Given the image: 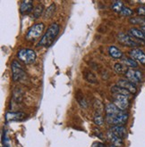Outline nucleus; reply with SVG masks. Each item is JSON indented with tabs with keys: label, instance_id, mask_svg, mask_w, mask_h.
I'll return each instance as SVG.
<instances>
[{
	"label": "nucleus",
	"instance_id": "1",
	"mask_svg": "<svg viewBox=\"0 0 145 147\" xmlns=\"http://www.w3.org/2000/svg\"><path fill=\"white\" fill-rule=\"evenodd\" d=\"M60 32V25L57 22H53L51 23L45 34L42 36L40 41L39 42L38 47H48L53 44L54 40L57 37V35Z\"/></svg>",
	"mask_w": 145,
	"mask_h": 147
},
{
	"label": "nucleus",
	"instance_id": "2",
	"mask_svg": "<svg viewBox=\"0 0 145 147\" xmlns=\"http://www.w3.org/2000/svg\"><path fill=\"white\" fill-rule=\"evenodd\" d=\"M106 120L107 122L112 126H118L123 125L127 122L128 120V113L126 111H118L116 113L113 114H106Z\"/></svg>",
	"mask_w": 145,
	"mask_h": 147
},
{
	"label": "nucleus",
	"instance_id": "3",
	"mask_svg": "<svg viewBox=\"0 0 145 147\" xmlns=\"http://www.w3.org/2000/svg\"><path fill=\"white\" fill-rule=\"evenodd\" d=\"M17 57L20 60L21 62H22L24 64H32L34 62L36 61L37 55L35 53V51L30 49V48H22L20 49L17 53Z\"/></svg>",
	"mask_w": 145,
	"mask_h": 147
},
{
	"label": "nucleus",
	"instance_id": "4",
	"mask_svg": "<svg viewBox=\"0 0 145 147\" xmlns=\"http://www.w3.org/2000/svg\"><path fill=\"white\" fill-rule=\"evenodd\" d=\"M45 30V24L43 22H38L33 24L29 29L26 34V39L28 41H35L39 38L42 35V32ZM42 38V37H41Z\"/></svg>",
	"mask_w": 145,
	"mask_h": 147
},
{
	"label": "nucleus",
	"instance_id": "5",
	"mask_svg": "<svg viewBox=\"0 0 145 147\" xmlns=\"http://www.w3.org/2000/svg\"><path fill=\"white\" fill-rule=\"evenodd\" d=\"M11 69H12V78L14 82L21 81L22 80L25 79L26 74H25L24 69L18 61L14 60V61L12 62Z\"/></svg>",
	"mask_w": 145,
	"mask_h": 147
},
{
	"label": "nucleus",
	"instance_id": "6",
	"mask_svg": "<svg viewBox=\"0 0 145 147\" xmlns=\"http://www.w3.org/2000/svg\"><path fill=\"white\" fill-rule=\"evenodd\" d=\"M117 39L122 45L126 46V47L137 48L140 46V43H138L140 40L134 38L133 37L129 35V34H125V33H123V32L119 33L117 35Z\"/></svg>",
	"mask_w": 145,
	"mask_h": 147
},
{
	"label": "nucleus",
	"instance_id": "7",
	"mask_svg": "<svg viewBox=\"0 0 145 147\" xmlns=\"http://www.w3.org/2000/svg\"><path fill=\"white\" fill-rule=\"evenodd\" d=\"M112 102L119 110L123 111H125L130 106L129 97L125 96H120V94H113Z\"/></svg>",
	"mask_w": 145,
	"mask_h": 147
},
{
	"label": "nucleus",
	"instance_id": "8",
	"mask_svg": "<svg viewBox=\"0 0 145 147\" xmlns=\"http://www.w3.org/2000/svg\"><path fill=\"white\" fill-rule=\"evenodd\" d=\"M126 80L133 82V84H140L143 80V74L140 70H136V69H129L127 72L125 73Z\"/></svg>",
	"mask_w": 145,
	"mask_h": 147
},
{
	"label": "nucleus",
	"instance_id": "9",
	"mask_svg": "<svg viewBox=\"0 0 145 147\" xmlns=\"http://www.w3.org/2000/svg\"><path fill=\"white\" fill-rule=\"evenodd\" d=\"M27 118L26 113L22 111H8L5 115L6 122H17L22 121Z\"/></svg>",
	"mask_w": 145,
	"mask_h": 147
},
{
	"label": "nucleus",
	"instance_id": "10",
	"mask_svg": "<svg viewBox=\"0 0 145 147\" xmlns=\"http://www.w3.org/2000/svg\"><path fill=\"white\" fill-rule=\"evenodd\" d=\"M130 57L134 61L139 62L141 64L145 65V53L140 48H133L129 52Z\"/></svg>",
	"mask_w": 145,
	"mask_h": 147
},
{
	"label": "nucleus",
	"instance_id": "11",
	"mask_svg": "<svg viewBox=\"0 0 145 147\" xmlns=\"http://www.w3.org/2000/svg\"><path fill=\"white\" fill-rule=\"evenodd\" d=\"M117 85L120 86L121 88L126 89L127 91H129L132 94H135L137 93V88H136L135 84H133V82L129 81L126 79H123V80H119L117 82Z\"/></svg>",
	"mask_w": 145,
	"mask_h": 147
},
{
	"label": "nucleus",
	"instance_id": "12",
	"mask_svg": "<svg viewBox=\"0 0 145 147\" xmlns=\"http://www.w3.org/2000/svg\"><path fill=\"white\" fill-rule=\"evenodd\" d=\"M33 9H34V7H33L32 1L24 0V1H22L20 5V13L22 15H27L29 13H31Z\"/></svg>",
	"mask_w": 145,
	"mask_h": 147
},
{
	"label": "nucleus",
	"instance_id": "13",
	"mask_svg": "<svg viewBox=\"0 0 145 147\" xmlns=\"http://www.w3.org/2000/svg\"><path fill=\"white\" fill-rule=\"evenodd\" d=\"M109 130H111L114 134H116L117 136H119L122 139L125 138L127 136V129L123 125H118V126H112L110 127Z\"/></svg>",
	"mask_w": 145,
	"mask_h": 147
},
{
	"label": "nucleus",
	"instance_id": "14",
	"mask_svg": "<svg viewBox=\"0 0 145 147\" xmlns=\"http://www.w3.org/2000/svg\"><path fill=\"white\" fill-rule=\"evenodd\" d=\"M107 136H108V140L111 142L112 145H115L116 147H122L124 145V143H123V139L120 138L119 136H117L116 134H114L111 130H108V133H107Z\"/></svg>",
	"mask_w": 145,
	"mask_h": 147
},
{
	"label": "nucleus",
	"instance_id": "15",
	"mask_svg": "<svg viewBox=\"0 0 145 147\" xmlns=\"http://www.w3.org/2000/svg\"><path fill=\"white\" fill-rule=\"evenodd\" d=\"M110 92H111L113 94H120V96H127V97H131L132 96V94L127 91L126 89L121 88L120 86L118 85H114L111 86V88H110Z\"/></svg>",
	"mask_w": 145,
	"mask_h": 147
},
{
	"label": "nucleus",
	"instance_id": "16",
	"mask_svg": "<svg viewBox=\"0 0 145 147\" xmlns=\"http://www.w3.org/2000/svg\"><path fill=\"white\" fill-rule=\"evenodd\" d=\"M108 54H109L110 57H112L113 59L121 60L124 57L122 51L115 46H111V47H108Z\"/></svg>",
	"mask_w": 145,
	"mask_h": 147
},
{
	"label": "nucleus",
	"instance_id": "17",
	"mask_svg": "<svg viewBox=\"0 0 145 147\" xmlns=\"http://www.w3.org/2000/svg\"><path fill=\"white\" fill-rule=\"evenodd\" d=\"M128 33H129V35H131L134 38L138 39L140 41L145 42V35L143 34V32L142 31V30H140L138 28H131L129 30Z\"/></svg>",
	"mask_w": 145,
	"mask_h": 147
},
{
	"label": "nucleus",
	"instance_id": "18",
	"mask_svg": "<svg viewBox=\"0 0 145 147\" xmlns=\"http://www.w3.org/2000/svg\"><path fill=\"white\" fill-rule=\"evenodd\" d=\"M121 63H123L125 66H126L127 68H130V69H135L138 66L137 62L134 61V60L132 59L131 57H123L121 59Z\"/></svg>",
	"mask_w": 145,
	"mask_h": 147
},
{
	"label": "nucleus",
	"instance_id": "19",
	"mask_svg": "<svg viewBox=\"0 0 145 147\" xmlns=\"http://www.w3.org/2000/svg\"><path fill=\"white\" fill-rule=\"evenodd\" d=\"M44 13V5L42 4H39L38 5H36L34 7V9L31 12V18L33 19H38L39 17H40L42 15V13Z\"/></svg>",
	"mask_w": 145,
	"mask_h": 147
},
{
	"label": "nucleus",
	"instance_id": "20",
	"mask_svg": "<svg viewBox=\"0 0 145 147\" xmlns=\"http://www.w3.org/2000/svg\"><path fill=\"white\" fill-rule=\"evenodd\" d=\"M83 77H84V80L88 81L89 83H91V84H96L98 83V80H97V78L95 76V74L90 71H84L83 73H82Z\"/></svg>",
	"mask_w": 145,
	"mask_h": 147
},
{
	"label": "nucleus",
	"instance_id": "21",
	"mask_svg": "<svg viewBox=\"0 0 145 147\" xmlns=\"http://www.w3.org/2000/svg\"><path fill=\"white\" fill-rule=\"evenodd\" d=\"M56 9H57V5H56V4L55 3H52L51 4L47 9H46V11L44 12V13H43V17L45 19H49V18H51L53 15H54V13H55V12H56Z\"/></svg>",
	"mask_w": 145,
	"mask_h": 147
},
{
	"label": "nucleus",
	"instance_id": "22",
	"mask_svg": "<svg viewBox=\"0 0 145 147\" xmlns=\"http://www.w3.org/2000/svg\"><path fill=\"white\" fill-rule=\"evenodd\" d=\"M114 70L117 74H125V73L127 72V71H128L129 69L121 63H116L114 65Z\"/></svg>",
	"mask_w": 145,
	"mask_h": 147
},
{
	"label": "nucleus",
	"instance_id": "23",
	"mask_svg": "<svg viewBox=\"0 0 145 147\" xmlns=\"http://www.w3.org/2000/svg\"><path fill=\"white\" fill-rule=\"evenodd\" d=\"M105 111H106V114H113V113H116V112L120 111V110H119L113 102H109L105 107Z\"/></svg>",
	"mask_w": 145,
	"mask_h": 147
},
{
	"label": "nucleus",
	"instance_id": "24",
	"mask_svg": "<svg viewBox=\"0 0 145 147\" xmlns=\"http://www.w3.org/2000/svg\"><path fill=\"white\" fill-rule=\"evenodd\" d=\"M125 5H124V3L122 1H115L113 2V4L111 5V9L114 10L115 12L120 13V12L123 10V8L125 7Z\"/></svg>",
	"mask_w": 145,
	"mask_h": 147
},
{
	"label": "nucleus",
	"instance_id": "25",
	"mask_svg": "<svg viewBox=\"0 0 145 147\" xmlns=\"http://www.w3.org/2000/svg\"><path fill=\"white\" fill-rule=\"evenodd\" d=\"M93 120H94V123L98 126H101L104 123V117L102 116L101 113H99V112H96L94 118H93Z\"/></svg>",
	"mask_w": 145,
	"mask_h": 147
},
{
	"label": "nucleus",
	"instance_id": "26",
	"mask_svg": "<svg viewBox=\"0 0 145 147\" xmlns=\"http://www.w3.org/2000/svg\"><path fill=\"white\" fill-rule=\"evenodd\" d=\"M133 13H134L133 10L131 9V8L128 6H125L123 8V10L120 12V15H122L124 17H131L133 15Z\"/></svg>",
	"mask_w": 145,
	"mask_h": 147
},
{
	"label": "nucleus",
	"instance_id": "27",
	"mask_svg": "<svg viewBox=\"0 0 145 147\" xmlns=\"http://www.w3.org/2000/svg\"><path fill=\"white\" fill-rule=\"evenodd\" d=\"M130 23L132 24H134V25H137V24H143L145 22V18H142V17H140V16H137V17H132L129 20Z\"/></svg>",
	"mask_w": 145,
	"mask_h": 147
},
{
	"label": "nucleus",
	"instance_id": "28",
	"mask_svg": "<svg viewBox=\"0 0 145 147\" xmlns=\"http://www.w3.org/2000/svg\"><path fill=\"white\" fill-rule=\"evenodd\" d=\"M76 99H77L78 102L80 103V105L82 107V108H86L87 107V103H86V101H85L84 97L82 96V94L79 92L77 93V96H76Z\"/></svg>",
	"mask_w": 145,
	"mask_h": 147
},
{
	"label": "nucleus",
	"instance_id": "29",
	"mask_svg": "<svg viewBox=\"0 0 145 147\" xmlns=\"http://www.w3.org/2000/svg\"><path fill=\"white\" fill-rule=\"evenodd\" d=\"M136 13L138 14V16L145 18V5H140L136 8Z\"/></svg>",
	"mask_w": 145,
	"mask_h": 147
},
{
	"label": "nucleus",
	"instance_id": "30",
	"mask_svg": "<svg viewBox=\"0 0 145 147\" xmlns=\"http://www.w3.org/2000/svg\"><path fill=\"white\" fill-rule=\"evenodd\" d=\"M91 147H106L103 144L100 143V142H94L92 144Z\"/></svg>",
	"mask_w": 145,
	"mask_h": 147
},
{
	"label": "nucleus",
	"instance_id": "31",
	"mask_svg": "<svg viewBox=\"0 0 145 147\" xmlns=\"http://www.w3.org/2000/svg\"><path fill=\"white\" fill-rule=\"evenodd\" d=\"M141 30H142V31L143 32V34L145 35V22L141 25Z\"/></svg>",
	"mask_w": 145,
	"mask_h": 147
},
{
	"label": "nucleus",
	"instance_id": "32",
	"mask_svg": "<svg viewBox=\"0 0 145 147\" xmlns=\"http://www.w3.org/2000/svg\"><path fill=\"white\" fill-rule=\"evenodd\" d=\"M110 147H116V146H115V145H111V146H110Z\"/></svg>",
	"mask_w": 145,
	"mask_h": 147
}]
</instances>
